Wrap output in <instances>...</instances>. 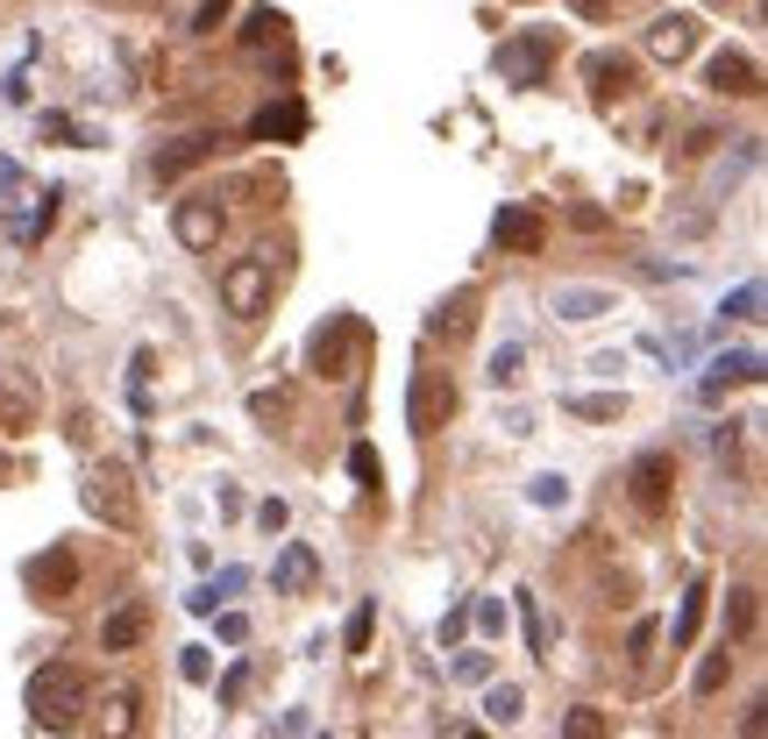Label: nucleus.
I'll use <instances>...</instances> for the list:
<instances>
[{
    "label": "nucleus",
    "instance_id": "obj_1",
    "mask_svg": "<svg viewBox=\"0 0 768 739\" xmlns=\"http://www.w3.org/2000/svg\"><path fill=\"white\" fill-rule=\"evenodd\" d=\"M29 718H36L43 732H79L86 718H93V683H86V669H71V661H51V669L29 675Z\"/></svg>",
    "mask_w": 768,
    "mask_h": 739
},
{
    "label": "nucleus",
    "instance_id": "obj_2",
    "mask_svg": "<svg viewBox=\"0 0 768 739\" xmlns=\"http://www.w3.org/2000/svg\"><path fill=\"white\" fill-rule=\"evenodd\" d=\"M270 292H278V256L270 249H249V256H235V264L221 270V306H229L235 321L270 313Z\"/></svg>",
    "mask_w": 768,
    "mask_h": 739
},
{
    "label": "nucleus",
    "instance_id": "obj_3",
    "mask_svg": "<svg viewBox=\"0 0 768 739\" xmlns=\"http://www.w3.org/2000/svg\"><path fill=\"white\" fill-rule=\"evenodd\" d=\"M456 419V384H448L442 363H413V384H405V427L420 434V441H434V434Z\"/></svg>",
    "mask_w": 768,
    "mask_h": 739
},
{
    "label": "nucleus",
    "instance_id": "obj_4",
    "mask_svg": "<svg viewBox=\"0 0 768 739\" xmlns=\"http://www.w3.org/2000/svg\"><path fill=\"white\" fill-rule=\"evenodd\" d=\"M555 51H563V36H555V29H520V36L499 43V57H491V65H499L505 86H548Z\"/></svg>",
    "mask_w": 768,
    "mask_h": 739
},
{
    "label": "nucleus",
    "instance_id": "obj_5",
    "mask_svg": "<svg viewBox=\"0 0 768 739\" xmlns=\"http://www.w3.org/2000/svg\"><path fill=\"white\" fill-rule=\"evenodd\" d=\"M356 349H364V321H356V313H327L307 335V370L313 377H349Z\"/></svg>",
    "mask_w": 768,
    "mask_h": 739
},
{
    "label": "nucleus",
    "instance_id": "obj_6",
    "mask_svg": "<svg viewBox=\"0 0 768 739\" xmlns=\"http://www.w3.org/2000/svg\"><path fill=\"white\" fill-rule=\"evenodd\" d=\"M86 512L108 526H135V484H129V462H93L86 470Z\"/></svg>",
    "mask_w": 768,
    "mask_h": 739
},
{
    "label": "nucleus",
    "instance_id": "obj_7",
    "mask_svg": "<svg viewBox=\"0 0 768 739\" xmlns=\"http://www.w3.org/2000/svg\"><path fill=\"white\" fill-rule=\"evenodd\" d=\"M669 491H676V456H669V448H647V456H634V470H626V497H634L647 519H661V512H669Z\"/></svg>",
    "mask_w": 768,
    "mask_h": 739
},
{
    "label": "nucleus",
    "instance_id": "obj_8",
    "mask_svg": "<svg viewBox=\"0 0 768 739\" xmlns=\"http://www.w3.org/2000/svg\"><path fill=\"white\" fill-rule=\"evenodd\" d=\"M577 71H583V86H591L598 100H626V93L641 86V65H634L626 51H591Z\"/></svg>",
    "mask_w": 768,
    "mask_h": 739
},
{
    "label": "nucleus",
    "instance_id": "obj_9",
    "mask_svg": "<svg viewBox=\"0 0 768 739\" xmlns=\"http://www.w3.org/2000/svg\"><path fill=\"white\" fill-rule=\"evenodd\" d=\"M491 235H499V249H512V256H541L548 249V214H541V206H499Z\"/></svg>",
    "mask_w": 768,
    "mask_h": 739
},
{
    "label": "nucleus",
    "instance_id": "obj_10",
    "mask_svg": "<svg viewBox=\"0 0 768 739\" xmlns=\"http://www.w3.org/2000/svg\"><path fill=\"white\" fill-rule=\"evenodd\" d=\"M733 384H761V349H726V356H712V370L698 377V399L719 405Z\"/></svg>",
    "mask_w": 768,
    "mask_h": 739
},
{
    "label": "nucleus",
    "instance_id": "obj_11",
    "mask_svg": "<svg viewBox=\"0 0 768 739\" xmlns=\"http://www.w3.org/2000/svg\"><path fill=\"white\" fill-rule=\"evenodd\" d=\"M704 86H712V93H726V100H755L761 93V65L747 51H719L712 65H704Z\"/></svg>",
    "mask_w": 768,
    "mask_h": 739
},
{
    "label": "nucleus",
    "instance_id": "obj_12",
    "mask_svg": "<svg viewBox=\"0 0 768 739\" xmlns=\"http://www.w3.org/2000/svg\"><path fill=\"white\" fill-rule=\"evenodd\" d=\"M477 306H485V292H477V284H463V292H448L442 306L427 313V335H434V341H463V335H470V327H477Z\"/></svg>",
    "mask_w": 768,
    "mask_h": 739
},
{
    "label": "nucleus",
    "instance_id": "obj_13",
    "mask_svg": "<svg viewBox=\"0 0 768 739\" xmlns=\"http://www.w3.org/2000/svg\"><path fill=\"white\" fill-rule=\"evenodd\" d=\"M313 122H307V100H270V108L249 114V135L256 143H299Z\"/></svg>",
    "mask_w": 768,
    "mask_h": 739
},
{
    "label": "nucleus",
    "instance_id": "obj_14",
    "mask_svg": "<svg viewBox=\"0 0 768 739\" xmlns=\"http://www.w3.org/2000/svg\"><path fill=\"white\" fill-rule=\"evenodd\" d=\"M221 200H178V214H171V228H178V243L186 249H214L221 243Z\"/></svg>",
    "mask_w": 768,
    "mask_h": 739
},
{
    "label": "nucleus",
    "instance_id": "obj_15",
    "mask_svg": "<svg viewBox=\"0 0 768 739\" xmlns=\"http://www.w3.org/2000/svg\"><path fill=\"white\" fill-rule=\"evenodd\" d=\"M698 14H661L655 29H647V57H661V65H683L690 51H698Z\"/></svg>",
    "mask_w": 768,
    "mask_h": 739
},
{
    "label": "nucleus",
    "instance_id": "obj_16",
    "mask_svg": "<svg viewBox=\"0 0 768 739\" xmlns=\"http://www.w3.org/2000/svg\"><path fill=\"white\" fill-rule=\"evenodd\" d=\"M207 157H221V135H178V143H164V149H157V164H149V171H157L164 186H171V178L200 171Z\"/></svg>",
    "mask_w": 768,
    "mask_h": 739
},
{
    "label": "nucleus",
    "instance_id": "obj_17",
    "mask_svg": "<svg viewBox=\"0 0 768 739\" xmlns=\"http://www.w3.org/2000/svg\"><path fill=\"white\" fill-rule=\"evenodd\" d=\"M149 640V605H114L108 618H100V647H108V654H129V647H143Z\"/></svg>",
    "mask_w": 768,
    "mask_h": 739
},
{
    "label": "nucleus",
    "instance_id": "obj_18",
    "mask_svg": "<svg viewBox=\"0 0 768 739\" xmlns=\"http://www.w3.org/2000/svg\"><path fill=\"white\" fill-rule=\"evenodd\" d=\"M605 313H620L605 284H555V321H605Z\"/></svg>",
    "mask_w": 768,
    "mask_h": 739
},
{
    "label": "nucleus",
    "instance_id": "obj_19",
    "mask_svg": "<svg viewBox=\"0 0 768 739\" xmlns=\"http://www.w3.org/2000/svg\"><path fill=\"white\" fill-rule=\"evenodd\" d=\"M22 576H29V591H36V597H71V583H79V562H71V548H51V555H36Z\"/></svg>",
    "mask_w": 768,
    "mask_h": 739
},
{
    "label": "nucleus",
    "instance_id": "obj_20",
    "mask_svg": "<svg viewBox=\"0 0 768 739\" xmlns=\"http://www.w3.org/2000/svg\"><path fill=\"white\" fill-rule=\"evenodd\" d=\"M270 583H278V597H307L313 583H321V562H313V548H307V540H292V548L278 555Z\"/></svg>",
    "mask_w": 768,
    "mask_h": 739
},
{
    "label": "nucleus",
    "instance_id": "obj_21",
    "mask_svg": "<svg viewBox=\"0 0 768 739\" xmlns=\"http://www.w3.org/2000/svg\"><path fill=\"white\" fill-rule=\"evenodd\" d=\"M29 427H36V384L0 377V434H29Z\"/></svg>",
    "mask_w": 768,
    "mask_h": 739
},
{
    "label": "nucleus",
    "instance_id": "obj_22",
    "mask_svg": "<svg viewBox=\"0 0 768 739\" xmlns=\"http://www.w3.org/2000/svg\"><path fill=\"white\" fill-rule=\"evenodd\" d=\"M243 51H256V57H264V51H285V14L278 8H249L243 14Z\"/></svg>",
    "mask_w": 768,
    "mask_h": 739
},
{
    "label": "nucleus",
    "instance_id": "obj_23",
    "mask_svg": "<svg viewBox=\"0 0 768 739\" xmlns=\"http://www.w3.org/2000/svg\"><path fill=\"white\" fill-rule=\"evenodd\" d=\"M704 605H712V583H704V576H690V591H683V612H676V626H669V640H676V647H690V640H698V626H704Z\"/></svg>",
    "mask_w": 768,
    "mask_h": 739
},
{
    "label": "nucleus",
    "instance_id": "obj_24",
    "mask_svg": "<svg viewBox=\"0 0 768 739\" xmlns=\"http://www.w3.org/2000/svg\"><path fill=\"white\" fill-rule=\"evenodd\" d=\"M563 413L569 419H620L626 413V391H569Z\"/></svg>",
    "mask_w": 768,
    "mask_h": 739
},
{
    "label": "nucleus",
    "instance_id": "obj_25",
    "mask_svg": "<svg viewBox=\"0 0 768 739\" xmlns=\"http://www.w3.org/2000/svg\"><path fill=\"white\" fill-rule=\"evenodd\" d=\"M243 583H249V569H221V576H214V583H200V591H192L186 605H192V612H221V597H235Z\"/></svg>",
    "mask_w": 768,
    "mask_h": 739
},
{
    "label": "nucleus",
    "instance_id": "obj_26",
    "mask_svg": "<svg viewBox=\"0 0 768 739\" xmlns=\"http://www.w3.org/2000/svg\"><path fill=\"white\" fill-rule=\"evenodd\" d=\"M520 712H526V690L520 683H491L485 690V718H491V726H512Z\"/></svg>",
    "mask_w": 768,
    "mask_h": 739
},
{
    "label": "nucleus",
    "instance_id": "obj_27",
    "mask_svg": "<svg viewBox=\"0 0 768 739\" xmlns=\"http://www.w3.org/2000/svg\"><path fill=\"white\" fill-rule=\"evenodd\" d=\"M563 739H612V718L598 704H577V712H563Z\"/></svg>",
    "mask_w": 768,
    "mask_h": 739
},
{
    "label": "nucleus",
    "instance_id": "obj_28",
    "mask_svg": "<svg viewBox=\"0 0 768 739\" xmlns=\"http://www.w3.org/2000/svg\"><path fill=\"white\" fill-rule=\"evenodd\" d=\"M485 377H491L499 391H505V384H520V377H526V349H520V341H499V349H491V370H485Z\"/></svg>",
    "mask_w": 768,
    "mask_h": 739
},
{
    "label": "nucleus",
    "instance_id": "obj_29",
    "mask_svg": "<svg viewBox=\"0 0 768 739\" xmlns=\"http://www.w3.org/2000/svg\"><path fill=\"white\" fill-rule=\"evenodd\" d=\"M370 632H378V605L364 597V605L349 612V626H342V647H349V654H370Z\"/></svg>",
    "mask_w": 768,
    "mask_h": 739
},
{
    "label": "nucleus",
    "instance_id": "obj_30",
    "mask_svg": "<svg viewBox=\"0 0 768 739\" xmlns=\"http://www.w3.org/2000/svg\"><path fill=\"white\" fill-rule=\"evenodd\" d=\"M747 632H755V591L741 583V591L726 597V647H733V640H747Z\"/></svg>",
    "mask_w": 768,
    "mask_h": 739
},
{
    "label": "nucleus",
    "instance_id": "obj_31",
    "mask_svg": "<svg viewBox=\"0 0 768 739\" xmlns=\"http://www.w3.org/2000/svg\"><path fill=\"white\" fill-rule=\"evenodd\" d=\"M520 626H526V654H548V618H541L534 591H520Z\"/></svg>",
    "mask_w": 768,
    "mask_h": 739
},
{
    "label": "nucleus",
    "instance_id": "obj_32",
    "mask_svg": "<svg viewBox=\"0 0 768 739\" xmlns=\"http://www.w3.org/2000/svg\"><path fill=\"white\" fill-rule=\"evenodd\" d=\"M719 321H761V278H747L741 292H726V306H719Z\"/></svg>",
    "mask_w": 768,
    "mask_h": 739
},
{
    "label": "nucleus",
    "instance_id": "obj_33",
    "mask_svg": "<svg viewBox=\"0 0 768 739\" xmlns=\"http://www.w3.org/2000/svg\"><path fill=\"white\" fill-rule=\"evenodd\" d=\"M726 675H733V647L704 654V661H698V697H719V690H726Z\"/></svg>",
    "mask_w": 768,
    "mask_h": 739
},
{
    "label": "nucleus",
    "instance_id": "obj_34",
    "mask_svg": "<svg viewBox=\"0 0 768 739\" xmlns=\"http://www.w3.org/2000/svg\"><path fill=\"white\" fill-rule=\"evenodd\" d=\"M100 726H108L114 739H129V732H135V690H114L108 712H100Z\"/></svg>",
    "mask_w": 768,
    "mask_h": 739
},
{
    "label": "nucleus",
    "instance_id": "obj_35",
    "mask_svg": "<svg viewBox=\"0 0 768 739\" xmlns=\"http://www.w3.org/2000/svg\"><path fill=\"white\" fill-rule=\"evenodd\" d=\"M526 497H534L541 512H555V505H569V477H534L526 484Z\"/></svg>",
    "mask_w": 768,
    "mask_h": 739
},
{
    "label": "nucleus",
    "instance_id": "obj_36",
    "mask_svg": "<svg viewBox=\"0 0 768 739\" xmlns=\"http://www.w3.org/2000/svg\"><path fill=\"white\" fill-rule=\"evenodd\" d=\"M243 697H249V661H229V675H221V712H235Z\"/></svg>",
    "mask_w": 768,
    "mask_h": 739
},
{
    "label": "nucleus",
    "instance_id": "obj_37",
    "mask_svg": "<svg viewBox=\"0 0 768 739\" xmlns=\"http://www.w3.org/2000/svg\"><path fill=\"white\" fill-rule=\"evenodd\" d=\"M349 477H356V484H378V477H385V470H378V448H370V441L349 448Z\"/></svg>",
    "mask_w": 768,
    "mask_h": 739
},
{
    "label": "nucleus",
    "instance_id": "obj_38",
    "mask_svg": "<svg viewBox=\"0 0 768 739\" xmlns=\"http://www.w3.org/2000/svg\"><path fill=\"white\" fill-rule=\"evenodd\" d=\"M229 8H235V0H200V8H192V36H214Z\"/></svg>",
    "mask_w": 768,
    "mask_h": 739
},
{
    "label": "nucleus",
    "instance_id": "obj_39",
    "mask_svg": "<svg viewBox=\"0 0 768 739\" xmlns=\"http://www.w3.org/2000/svg\"><path fill=\"white\" fill-rule=\"evenodd\" d=\"M456 683H491V654H456Z\"/></svg>",
    "mask_w": 768,
    "mask_h": 739
},
{
    "label": "nucleus",
    "instance_id": "obj_40",
    "mask_svg": "<svg viewBox=\"0 0 768 739\" xmlns=\"http://www.w3.org/2000/svg\"><path fill=\"white\" fill-rule=\"evenodd\" d=\"M178 675H186V683H207V675H214V661H207V647H186V654H178Z\"/></svg>",
    "mask_w": 768,
    "mask_h": 739
},
{
    "label": "nucleus",
    "instance_id": "obj_41",
    "mask_svg": "<svg viewBox=\"0 0 768 739\" xmlns=\"http://www.w3.org/2000/svg\"><path fill=\"white\" fill-rule=\"evenodd\" d=\"M285 519H292L285 497H264V505H256V526H264V534H285Z\"/></svg>",
    "mask_w": 768,
    "mask_h": 739
},
{
    "label": "nucleus",
    "instance_id": "obj_42",
    "mask_svg": "<svg viewBox=\"0 0 768 739\" xmlns=\"http://www.w3.org/2000/svg\"><path fill=\"white\" fill-rule=\"evenodd\" d=\"M249 413H256V419H285V391H270V384H264V391L249 399Z\"/></svg>",
    "mask_w": 768,
    "mask_h": 739
},
{
    "label": "nucleus",
    "instance_id": "obj_43",
    "mask_svg": "<svg viewBox=\"0 0 768 739\" xmlns=\"http://www.w3.org/2000/svg\"><path fill=\"white\" fill-rule=\"evenodd\" d=\"M463 632H470V605H448V618H442V647H456Z\"/></svg>",
    "mask_w": 768,
    "mask_h": 739
},
{
    "label": "nucleus",
    "instance_id": "obj_44",
    "mask_svg": "<svg viewBox=\"0 0 768 739\" xmlns=\"http://www.w3.org/2000/svg\"><path fill=\"white\" fill-rule=\"evenodd\" d=\"M221 640L243 647V640H249V618H243V612H221Z\"/></svg>",
    "mask_w": 768,
    "mask_h": 739
},
{
    "label": "nucleus",
    "instance_id": "obj_45",
    "mask_svg": "<svg viewBox=\"0 0 768 739\" xmlns=\"http://www.w3.org/2000/svg\"><path fill=\"white\" fill-rule=\"evenodd\" d=\"M43 135H65V143H79V135H86V128H79V122H71V114H43Z\"/></svg>",
    "mask_w": 768,
    "mask_h": 739
},
{
    "label": "nucleus",
    "instance_id": "obj_46",
    "mask_svg": "<svg viewBox=\"0 0 768 739\" xmlns=\"http://www.w3.org/2000/svg\"><path fill=\"white\" fill-rule=\"evenodd\" d=\"M569 8H577L583 22H605V14H620V0H569Z\"/></svg>",
    "mask_w": 768,
    "mask_h": 739
},
{
    "label": "nucleus",
    "instance_id": "obj_47",
    "mask_svg": "<svg viewBox=\"0 0 768 739\" xmlns=\"http://www.w3.org/2000/svg\"><path fill=\"white\" fill-rule=\"evenodd\" d=\"M470 618H477L485 632H499V626H505V605H491V597H485V605H470Z\"/></svg>",
    "mask_w": 768,
    "mask_h": 739
},
{
    "label": "nucleus",
    "instance_id": "obj_48",
    "mask_svg": "<svg viewBox=\"0 0 768 739\" xmlns=\"http://www.w3.org/2000/svg\"><path fill=\"white\" fill-rule=\"evenodd\" d=\"M661 640V626H655V618H641V626H634V661H647V647H655Z\"/></svg>",
    "mask_w": 768,
    "mask_h": 739
},
{
    "label": "nucleus",
    "instance_id": "obj_49",
    "mask_svg": "<svg viewBox=\"0 0 768 739\" xmlns=\"http://www.w3.org/2000/svg\"><path fill=\"white\" fill-rule=\"evenodd\" d=\"M214 505H221V519H243V491H235V484H221Z\"/></svg>",
    "mask_w": 768,
    "mask_h": 739
},
{
    "label": "nucleus",
    "instance_id": "obj_50",
    "mask_svg": "<svg viewBox=\"0 0 768 739\" xmlns=\"http://www.w3.org/2000/svg\"><path fill=\"white\" fill-rule=\"evenodd\" d=\"M741 739H768V718H761V704H747V718H741Z\"/></svg>",
    "mask_w": 768,
    "mask_h": 739
},
{
    "label": "nucleus",
    "instance_id": "obj_51",
    "mask_svg": "<svg viewBox=\"0 0 768 739\" xmlns=\"http://www.w3.org/2000/svg\"><path fill=\"white\" fill-rule=\"evenodd\" d=\"M569 221H577L583 235H598V228H605V214H598V206H569Z\"/></svg>",
    "mask_w": 768,
    "mask_h": 739
},
{
    "label": "nucleus",
    "instance_id": "obj_52",
    "mask_svg": "<svg viewBox=\"0 0 768 739\" xmlns=\"http://www.w3.org/2000/svg\"><path fill=\"white\" fill-rule=\"evenodd\" d=\"M0 477H8V462H0Z\"/></svg>",
    "mask_w": 768,
    "mask_h": 739
}]
</instances>
